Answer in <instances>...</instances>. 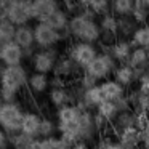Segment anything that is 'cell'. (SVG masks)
<instances>
[{
    "instance_id": "1",
    "label": "cell",
    "mask_w": 149,
    "mask_h": 149,
    "mask_svg": "<svg viewBox=\"0 0 149 149\" xmlns=\"http://www.w3.org/2000/svg\"><path fill=\"white\" fill-rule=\"evenodd\" d=\"M69 34L75 42L96 43L101 40V29L98 19L93 13L87 8H82L79 15H72L69 21Z\"/></svg>"
},
{
    "instance_id": "2",
    "label": "cell",
    "mask_w": 149,
    "mask_h": 149,
    "mask_svg": "<svg viewBox=\"0 0 149 149\" xmlns=\"http://www.w3.org/2000/svg\"><path fill=\"white\" fill-rule=\"evenodd\" d=\"M24 111L18 103H5L0 109V128L7 135H15L21 132Z\"/></svg>"
},
{
    "instance_id": "3",
    "label": "cell",
    "mask_w": 149,
    "mask_h": 149,
    "mask_svg": "<svg viewBox=\"0 0 149 149\" xmlns=\"http://www.w3.org/2000/svg\"><path fill=\"white\" fill-rule=\"evenodd\" d=\"M117 66L119 64L114 61L112 56H111L109 53L101 52L100 55L88 64V68L85 69V72H87L88 75H91L98 84H101V82L107 80L111 75H114Z\"/></svg>"
},
{
    "instance_id": "4",
    "label": "cell",
    "mask_w": 149,
    "mask_h": 149,
    "mask_svg": "<svg viewBox=\"0 0 149 149\" xmlns=\"http://www.w3.org/2000/svg\"><path fill=\"white\" fill-rule=\"evenodd\" d=\"M29 84V74L24 66H11L3 68L0 77V88H8L16 93H21Z\"/></svg>"
},
{
    "instance_id": "5",
    "label": "cell",
    "mask_w": 149,
    "mask_h": 149,
    "mask_svg": "<svg viewBox=\"0 0 149 149\" xmlns=\"http://www.w3.org/2000/svg\"><path fill=\"white\" fill-rule=\"evenodd\" d=\"M7 19L16 27L29 26L32 19V2L27 0H11L7 3Z\"/></svg>"
},
{
    "instance_id": "6",
    "label": "cell",
    "mask_w": 149,
    "mask_h": 149,
    "mask_svg": "<svg viewBox=\"0 0 149 149\" xmlns=\"http://www.w3.org/2000/svg\"><path fill=\"white\" fill-rule=\"evenodd\" d=\"M66 55H68L82 71H85V69L88 68V64L100 55V52H98L96 45H93V43L74 42L68 48V53H66Z\"/></svg>"
},
{
    "instance_id": "7",
    "label": "cell",
    "mask_w": 149,
    "mask_h": 149,
    "mask_svg": "<svg viewBox=\"0 0 149 149\" xmlns=\"http://www.w3.org/2000/svg\"><path fill=\"white\" fill-rule=\"evenodd\" d=\"M59 53L56 48H52V50H37L36 53L32 55V58L29 59L31 66H32V71L37 72V74H45V75H50L53 74L55 71V66H56V61L59 58Z\"/></svg>"
},
{
    "instance_id": "8",
    "label": "cell",
    "mask_w": 149,
    "mask_h": 149,
    "mask_svg": "<svg viewBox=\"0 0 149 149\" xmlns=\"http://www.w3.org/2000/svg\"><path fill=\"white\" fill-rule=\"evenodd\" d=\"M34 40L36 47L39 50H52L56 48L61 40V34L56 32L53 27H50L45 23H36L34 24Z\"/></svg>"
},
{
    "instance_id": "9",
    "label": "cell",
    "mask_w": 149,
    "mask_h": 149,
    "mask_svg": "<svg viewBox=\"0 0 149 149\" xmlns=\"http://www.w3.org/2000/svg\"><path fill=\"white\" fill-rule=\"evenodd\" d=\"M82 72L84 71H82L68 55H61L58 58V61H56L55 71H53V77H58V79H61V80H64L66 84H68L69 79H74V77L79 79V75H80Z\"/></svg>"
},
{
    "instance_id": "10",
    "label": "cell",
    "mask_w": 149,
    "mask_h": 149,
    "mask_svg": "<svg viewBox=\"0 0 149 149\" xmlns=\"http://www.w3.org/2000/svg\"><path fill=\"white\" fill-rule=\"evenodd\" d=\"M15 43L24 50L26 58H32L34 47H36V40H34V26H19L16 27V34H15Z\"/></svg>"
},
{
    "instance_id": "11",
    "label": "cell",
    "mask_w": 149,
    "mask_h": 149,
    "mask_svg": "<svg viewBox=\"0 0 149 149\" xmlns=\"http://www.w3.org/2000/svg\"><path fill=\"white\" fill-rule=\"evenodd\" d=\"M26 59L24 50L18 47L15 42L7 43L0 53V63L3 68H11V66H23V61Z\"/></svg>"
},
{
    "instance_id": "12",
    "label": "cell",
    "mask_w": 149,
    "mask_h": 149,
    "mask_svg": "<svg viewBox=\"0 0 149 149\" xmlns=\"http://www.w3.org/2000/svg\"><path fill=\"white\" fill-rule=\"evenodd\" d=\"M59 7H61V3L55 2V0H34L32 2V19L36 23H45Z\"/></svg>"
},
{
    "instance_id": "13",
    "label": "cell",
    "mask_w": 149,
    "mask_h": 149,
    "mask_svg": "<svg viewBox=\"0 0 149 149\" xmlns=\"http://www.w3.org/2000/svg\"><path fill=\"white\" fill-rule=\"evenodd\" d=\"M101 91V96H103V103L104 101H111V103H117V101L123 100L127 96L125 95V88L122 85H119L114 79H107V80L98 84Z\"/></svg>"
},
{
    "instance_id": "14",
    "label": "cell",
    "mask_w": 149,
    "mask_h": 149,
    "mask_svg": "<svg viewBox=\"0 0 149 149\" xmlns=\"http://www.w3.org/2000/svg\"><path fill=\"white\" fill-rule=\"evenodd\" d=\"M132 52H133V47H132V43H130V40H117V42L112 43L104 53H109L114 61L120 66V64H128Z\"/></svg>"
},
{
    "instance_id": "15",
    "label": "cell",
    "mask_w": 149,
    "mask_h": 149,
    "mask_svg": "<svg viewBox=\"0 0 149 149\" xmlns=\"http://www.w3.org/2000/svg\"><path fill=\"white\" fill-rule=\"evenodd\" d=\"M40 122L42 117L36 112H24L23 117V123H21V133L29 138H39V132H40Z\"/></svg>"
},
{
    "instance_id": "16",
    "label": "cell",
    "mask_w": 149,
    "mask_h": 149,
    "mask_svg": "<svg viewBox=\"0 0 149 149\" xmlns=\"http://www.w3.org/2000/svg\"><path fill=\"white\" fill-rule=\"evenodd\" d=\"M117 135H119V143L125 149H138L139 146H143L141 130L136 128V127L127 128V130H123V132L117 133Z\"/></svg>"
},
{
    "instance_id": "17",
    "label": "cell",
    "mask_w": 149,
    "mask_h": 149,
    "mask_svg": "<svg viewBox=\"0 0 149 149\" xmlns=\"http://www.w3.org/2000/svg\"><path fill=\"white\" fill-rule=\"evenodd\" d=\"M48 100L56 109H61V107L68 106V104H74V100H72L71 90H69L68 85L61 88H50Z\"/></svg>"
},
{
    "instance_id": "18",
    "label": "cell",
    "mask_w": 149,
    "mask_h": 149,
    "mask_svg": "<svg viewBox=\"0 0 149 149\" xmlns=\"http://www.w3.org/2000/svg\"><path fill=\"white\" fill-rule=\"evenodd\" d=\"M117 40H132L135 31L138 29V24L135 23L132 16H125V18H117Z\"/></svg>"
},
{
    "instance_id": "19",
    "label": "cell",
    "mask_w": 149,
    "mask_h": 149,
    "mask_svg": "<svg viewBox=\"0 0 149 149\" xmlns=\"http://www.w3.org/2000/svg\"><path fill=\"white\" fill-rule=\"evenodd\" d=\"M112 79L117 82L119 85H122L123 88L130 87V85H133L136 82V75H135V71H133L132 68H130L128 64H120L117 66L116 72H114Z\"/></svg>"
},
{
    "instance_id": "20",
    "label": "cell",
    "mask_w": 149,
    "mask_h": 149,
    "mask_svg": "<svg viewBox=\"0 0 149 149\" xmlns=\"http://www.w3.org/2000/svg\"><path fill=\"white\" fill-rule=\"evenodd\" d=\"M27 87H29V90L34 95H42L47 90L50 91V75L32 72L29 75V84H27Z\"/></svg>"
},
{
    "instance_id": "21",
    "label": "cell",
    "mask_w": 149,
    "mask_h": 149,
    "mask_svg": "<svg viewBox=\"0 0 149 149\" xmlns=\"http://www.w3.org/2000/svg\"><path fill=\"white\" fill-rule=\"evenodd\" d=\"M132 18L139 26H149V8H148L146 0H136V2H133Z\"/></svg>"
},
{
    "instance_id": "22",
    "label": "cell",
    "mask_w": 149,
    "mask_h": 149,
    "mask_svg": "<svg viewBox=\"0 0 149 149\" xmlns=\"http://www.w3.org/2000/svg\"><path fill=\"white\" fill-rule=\"evenodd\" d=\"M117 16H114L112 13H107L104 16L98 18V24H100V29L103 36H111L117 39Z\"/></svg>"
},
{
    "instance_id": "23",
    "label": "cell",
    "mask_w": 149,
    "mask_h": 149,
    "mask_svg": "<svg viewBox=\"0 0 149 149\" xmlns=\"http://www.w3.org/2000/svg\"><path fill=\"white\" fill-rule=\"evenodd\" d=\"M96 114H100L103 119H106L109 123H112L114 120L117 119V116L120 114V109L119 106H117V103H111V101H104V103H101L100 106L96 107V111H95Z\"/></svg>"
},
{
    "instance_id": "24",
    "label": "cell",
    "mask_w": 149,
    "mask_h": 149,
    "mask_svg": "<svg viewBox=\"0 0 149 149\" xmlns=\"http://www.w3.org/2000/svg\"><path fill=\"white\" fill-rule=\"evenodd\" d=\"M133 48H144L149 50V26H139L135 31L132 40H130Z\"/></svg>"
},
{
    "instance_id": "25",
    "label": "cell",
    "mask_w": 149,
    "mask_h": 149,
    "mask_svg": "<svg viewBox=\"0 0 149 149\" xmlns=\"http://www.w3.org/2000/svg\"><path fill=\"white\" fill-rule=\"evenodd\" d=\"M133 11V2L132 0H114L111 2V13L117 18L132 16Z\"/></svg>"
},
{
    "instance_id": "26",
    "label": "cell",
    "mask_w": 149,
    "mask_h": 149,
    "mask_svg": "<svg viewBox=\"0 0 149 149\" xmlns=\"http://www.w3.org/2000/svg\"><path fill=\"white\" fill-rule=\"evenodd\" d=\"M56 133H58V125H56V122H53L52 119H48V117H42L39 138L40 139L52 138V136H56Z\"/></svg>"
},
{
    "instance_id": "27",
    "label": "cell",
    "mask_w": 149,
    "mask_h": 149,
    "mask_svg": "<svg viewBox=\"0 0 149 149\" xmlns=\"http://www.w3.org/2000/svg\"><path fill=\"white\" fill-rule=\"evenodd\" d=\"M88 10L96 18H101L104 15L111 13V2H106V0H90L88 2Z\"/></svg>"
},
{
    "instance_id": "28",
    "label": "cell",
    "mask_w": 149,
    "mask_h": 149,
    "mask_svg": "<svg viewBox=\"0 0 149 149\" xmlns=\"http://www.w3.org/2000/svg\"><path fill=\"white\" fill-rule=\"evenodd\" d=\"M8 141H10V146L13 149H29V146L34 141V138H29V136L23 135L19 132V133H15V135H8Z\"/></svg>"
},
{
    "instance_id": "29",
    "label": "cell",
    "mask_w": 149,
    "mask_h": 149,
    "mask_svg": "<svg viewBox=\"0 0 149 149\" xmlns=\"http://www.w3.org/2000/svg\"><path fill=\"white\" fill-rule=\"evenodd\" d=\"M15 34H16V26L10 21H3L0 24V40L3 43H11L15 40Z\"/></svg>"
},
{
    "instance_id": "30",
    "label": "cell",
    "mask_w": 149,
    "mask_h": 149,
    "mask_svg": "<svg viewBox=\"0 0 149 149\" xmlns=\"http://www.w3.org/2000/svg\"><path fill=\"white\" fill-rule=\"evenodd\" d=\"M40 146L42 149H71V146H68L61 139V136H52V138L40 139Z\"/></svg>"
},
{
    "instance_id": "31",
    "label": "cell",
    "mask_w": 149,
    "mask_h": 149,
    "mask_svg": "<svg viewBox=\"0 0 149 149\" xmlns=\"http://www.w3.org/2000/svg\"><path fill=\"white\" fill-rule=\"evenodd\" d=\"M77 85H79V87H80L84 91H87V90H90V88L96 87L98 82L95 80V79L91 77V75H88L87 72L84 71L80 75H79V79H77Z\"/></svg>"
},
{
    "instance_id": "32",
    "label": "cell",
    "mask_w": 149,
    "mask_h": 149,
    "mask_svg": "<svg viewBox=\"0 0 149 149\" xmlns=\"http://www.w3.org/2000/svg\"><path fill=\"white\" fill-rule=\"evenodd\" d=\"M0 96H2L3 103H16L19 93H16L13 90H8V88H0Z\"/></svg>"
},
{
    "instance_id": "33",
    "label": "cell",
    "mask_w": 149,
    "mask_h": 149,
    "mask_svg": "<svg viewBox=\"0 0 149 149\" xmlns=\"http://www.w3.org/2000/svg\"><path fill=\"white\" fill-rule=\"evenodd\" d=\"M93 120H95V127H96L98 132L104 130V128H106V125L109 123L106 119H103V117H101L100 114H96V112H93Z\"/></svg>"
},
{
    "instance_id": "34",
    "label": "cell",
    "mask_w": 149,
    "mask_h": 149,
    "mask_svg": "<svg viewBox=\"0 0 149 149\" xmlns=\"http://www.w3.org/2000/svg\"><path fill=\"white\" fill-rule=\"evenodd\" d=\"M141 135H143V148L149 149V119L146 120L144 127L141 128Z\"/></svg>"
},
{
    "instance_id": "35",
    "label": "cell",
    "mask_w": 149,
    "mask_h": 149,
    "mask_svg": "<svg viewBox=\"0 0 149 149\" xmlns=\"http://www.w3.org/2000/svg\"><path fill=\"white\" fill-rule=\"evenodd\" d=\"M10 141H8V135L0 128V149H8Z\"/></svg>"
},
{
    "instance_id": "36",
    "label": "cell",
    "mask_w": 149,
    "mask_h": 149,
    "mask_svg": "<svg viewBox=\"0 0 149 149\" xmlns=\"http://www.w3.org/2000/svg\"><path fill=\"white\" fill-rule=\"evenodd\" d=\"M7 3L8 2H0V24L7 21Z\"/></svg>"
},
{
    "instance_id": "37",
    "label": "cell",
    "mask_w": 149,
    "mask_h": 149,
    "mask_svg": "<svg viewBox=\"0 0 149 149\" xmlns=\"http://www.w3.org/2000/svg\"><path fill=\"white\" fill-rule=\"evenodd\" d=\"M106 149H125V148H123L119 141H111V139H107Z\"/></svg>"
},
{
    "instance_id": "38",
    "label": "cell",
    "mask_w": 149,
    "mask_h": 149,
    "mask_svg": "<svg viewBox=\"0 0 149 149\" xmlns=\"http://www.w3.org/2000/svg\"><path fill=\"white\" fill-rule=\"evenodd\" d=\"M71 149H91V146L87 144V143H77V144L72 146Z\"/></svg>"
},
{
    "instance_id": "39",
    "label": "cell",
    "mask_w": 149,
    "mask_h": 149,
    "mask_svg": "<svg viewBox=\"0 0 149 149\" xmlns=\"http://www.w3.org/2000/svg\"><path fill=\"white\" fill-rule=\"evenodd\" d=\"M29 149H42V146H40V138H37V139H34L32 143H31V146H29Z\"/></svg>"
},
{
    "instance_id": "40",
    "label": "cell",
    "mask_w": 149,
    "mask_h": 149,
    "mask_svg": "<svg viewBox=\"0 0 149 149\" xmlns=\"http://www.w3.org/2000/svg\"><path fill=\"white\" fill-rule=\"evenodd\" d=\"M106 144H107V139H101V141L96 143V148L95 149H106Z\"/></svg>"
},
{
    "instance_id": "41",
    "label": "cell",
    "mask_w": 149,
    "mask_h": 149,
    "mask_svg": "<svg viewBox=\"0 0 149 149\" xmlns=\"http://www.w3.org/2000/svg\"><path fill=\"white\" fill-rule=\"evenodd\" d=\"M5 45H7V43H3L2 40H0V53H2V50H3V47H5Z\"/></svg>"
},
{
    "instance_id": "42",
    "label": "cell",
    "mask_w": 149,
    "mask_h": 149,
    "mask_svg": "<svg viewBox=\"0 0 149 149\" xmlns=\"http://www.w3.org/2000/svg\"><path fill=\"white\" fill-rule=\"evenodd\" d=\"M2 72H3V64L0 63V77H2Z\"/></svg>"
},
{
    "instance_id": "43",
    "label": "cell",
    "mask_w": 149,
    "mask_h": 149,
    "mask_svg": "<svg viewBox=\"0 0 149 149\" xmlns=\"http://www.w3.org/2000/svg\"><path fill=\"white\" fill-rule=\"evenodd\" d=\"M3 104L5 103H3V100H2V96H0V109H2V106H3Z\"/></svg>"
},
{
    "instance_id": "44",
    "label": "cell",
    "mask_w": 149,
    "mask_h": 149,
    "mask_svg": "<svg viewBox=\"0 0 149 149\" xmlns=\"http://www.w3.org/2000/svg\"><path fill=\"white\" fill-rule=\"evenodd\" d=\"M146 3H148V8H149V0H146Z\"/></svg>"
},
{
    "instance_id": "45",
    "label": "cell",
    "mask_w": 149,
    "mask_h": 149,
    "mask_svg": "<svg viewBox=\"0 0 149 149\" xmlns=\"http://www.w3.org/2000/svg\"><path fill=\"white\" fill-rule=\"evenodd\" d=\"M148 61H149V50H148Z\"/></svg>"
}]
</instances>
